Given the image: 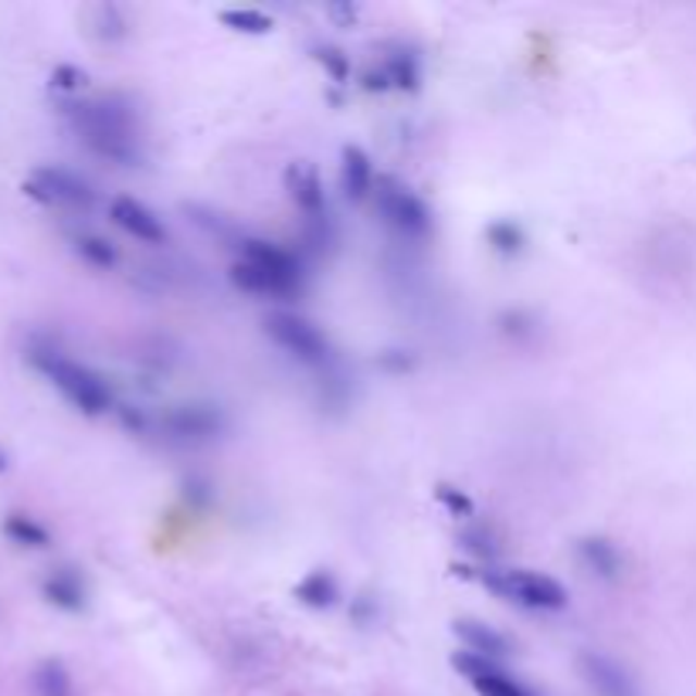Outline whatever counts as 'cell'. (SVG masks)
<instances>
[{
  "label": "cell",
  "mask_w": 696,
  "mask_h": 696,
  "mask_svg": "<svg viewBox=\"0 0 696 696\" xmlns=\"http://www.w3.org/2000/svg\"><path fill=\"white\" fill-rule=\"evenodd\" d=\"M62 116L82 139V147L96 153L99 160L136 166L144 163V144H139V126L133 116V105L120 96L99 99H65Z\"/></svg>",
  "instance_id": "obj_1"
},
{
  "label": "cell",
  "mask_w": 696,
  "mask_h": 696,
  "mask_svg": "<svg viewBox=\"0 0 696 696\" xmlns=\"http://www.w3.org/2000/svg\"><path fill=\"white\" fill-rule=\"evenodd\" d=\"M27 360H32L35 371H41L51 381L54 391H59L78 414L102 418L116 408V395H113V387H109V381L99 371L65 357L62 350L41 344V347H32Z\"/></svg>",
  "instance_id": "obj_2"
},
{
  "label": "cell",
  "mask_w": 696,
  "mask_h": 696,
  "mask_svg": "<svg viewBox=\"0 0 696 696\" xmlns=\"http://www.w3.org/2000/svg\"><path fill=\"white\" fill-rule=\"evenodd\" d=\"M462 577L480 581L483 588H489L496 598H504L510 605H520L526 611H564L571 595L557 577L531 571V568H452Z\"/></svg>",
  "instance_id": "obj_3"
},
{
  "label": "cell",
  "mask_w": 696,
  "mask_h": 696,
  "mask_svg": "<svg viewBox=\"0 0 696 696\" xmlns=\"http://www.w3.org/2000/svg\"><path fill=\"white\" fill-rule=\"evenodd\" d=\"M374 208L377 214L384 217L387 228H395L401 238L408 241H425L432 235V208L418 198V194L405 184H398L395 177H377V187H374Z\"/></svg>",
  "instance_id": "obj_4"
},
{
  "label": "cell",
  "mask_w": 696,
  "mask_h": 696,
  "mask_svg": "<svg viewBox=\"0 0 696 696\" xmlns=\"http://www.w3.org/2000/svg\"><path fill=\"white\" fill-rule=\"evenodd\" d=\"M265 333H269V340L278 347V350H286L289 357H296L299 364L306 368H326L330 364V340H326V333L313 323V320H306L299 313H289V310H275L265 316Z\"/></svg>",
  "instance_id": "obj_5"
},
{
  "label": "cell",
  "mask_w": 696,
  "mask_h": 696,
  "mask_svg": "<svg viewBox=\"0 0 696 696\" xmlns=\"http://www.w3.org/2000/svg\"><path fill=\"white\" fill-rule=\"evenodd\" d=\"M21 190L41 208H65V211H89L96 208V190L65 166H35Z\"/></svg>",
  "instance_id": "obj_6"
},
{
  "label": "cell",
  "mask_w": 696,
  "mask_h": 696,
  "mask_svg": "<svg viewBox=\"0 0 696 696\" xmlns=\"http://www.w3.org/2000/svg\"><path fill=\"white\" fill-rule=\"evenodd\" d=\"M289 201L296 204V211L306 217V225L313 228V241L323 245V235L330 228V208H326V190H323V177L313 163L306 160H293L283 174Z\"/></svg>",
  "instance_id": "obj_7"
},
{
  "label": "cell",
  "mask_w": 696,
  "mask_h": 696,
  "mask_svg": "<svg viewBox=\"0 0 696 696\" xmlns=\"http://www.w3.org/2000/svg\"><path fill=\"white\" fill-rule=\"evenodd\" d=\"M452 670L459 676H465V683L476 689L480 696H540L534 686H526L523 680H517L513 673H507L499 662L483 659V656H472L465 649L452 656Z\"/></svg>",
  "instance_id": "obj_8"
},
{
  "label": "cell",
  "mask_w": 696,
  "mask_h": 696,
  "mask_svg": "<svg viewBox=\"0 0 696 696\" xmlns=\"http://www.w3.org/2000/svg\"><path fill=\"white\" fill-rule=\"evenodd\" d=\"M225 411L217 405H177L160 418V428L181 442H208L225 432Z\"/></svg>",
  "instance_id": "obj_9"
},
{
  "label": "cell",
  "mask_w": 696,
  "mask_h": 696,
  "mask_svg": "<svg viewBox=\"0 0 696 696\" xmlns=\"http://www.w3.org/2000/svg\"><path fill=\"white\" fill-rule=\"evenodd\" d=\"M577 673L595 696H643L625 666L605 652H581Z\"/></svg>",
  "instance_id": "obj_10"
},
{
  "label": "cell",
  "mask_w": 696,
  "mask_h": 696,
  "mask_svg": "<svg viewBox=\"0 0 696 696\" xmlns=\"http://www.w3.org/2000/svg\"><path fill=\"white\" fill-rule=\"evenodd\" d=\"M228 278L235 289H241L248 296H262V299H289V296H299L306 286V278H299V275L269 272L262 265L241 262V259L228 269Z\"/></svg>",
  "instance_id": "obj_11"
},
{
  "label": "cell",
  "mask_w": 696,
  "mask_h": 696,
  "mask_svg": "<svg viewBox=\"0 0 696 696\" xmlns=\"http://www.w3.org/2000/svg\"><path fill=\"white\" fill-rule=\"evenodd\" d=\"M109 221L126 232L129 238L144 241V245H163L166 241V225L160 221V214L153 208H147L144 201L129 198V194H120V198L109 201Z\"/></svg>",
  "instance_id": "obj_12"
},
{
  "label": "cell",
  "mask_w": 696,
  "mask_h": 696,
  "mask_svg": "<svg viewBox=\"0 0 696 696\" xmlns=\"http://www.w3.org/2000/svg\"><path fill=\"white\" fill-rule=\"evenodd\" d=\"M377 187V174H374V160L364 147L347 144L340 153V190L350 204H364L374 198Z\"/></svg>",
  "instance_id": "obj_13"
},
{
  "label": "cell",
  "mask_w": 696,
  "mask_h": 696,
  "mask_svg": "<svg viewBox=\"0 0 696 696\" xmlns=\"http://www.w3.org/2000/svg\"><path fill=\"white\" fill-rule=\"evenodd\" d=\"M452 635L462 643L465 652L472 656H483V659H507L513 652V643H510V635H504L496 625L489 622H480V619H456L452 622Z\"/></svg>",
  "instance_id": "obj_14"
},
{
  "label": "cell",
  "mask_w": 696,
  "mask_h": 696,
  "mask_svg": "<svg viewBox=\"0 0 696 696\" xmlns=\"http://www.w3.org/2000/svg\"><path fill=\"white\" fill-rule=\"evenodd\" d=\"M41 598L51 608L69 611V616H78V611H86V605H89V588H86V581H82V574L75 568H54L41 581Z\"/></svg>",
  "instance_id": "obj_15"
},
{
  "label": "cell",
  "mask_w": 696,
  "mask_h": 696,
  "mask_svg": "<svg viewBox=\"0 0 696 696\" xmlns=\"http://www.w3.org/2000/svg\"><path fill=\"white\" fill-rule=\"evenodd\" d=\"M574 557H577V564L588 571L592 577H598V581H619L622 568H625L619 547L611 544L608 537H601V534L581 537L574 544Z\"/></svg>",
  "instance_id": "obj_16"
},
{
  "label": "cell",
  "mask_w": 696,
  "mask_h": 696,
  "mask_svg": "<svg viewBox=\"0 0 696 696\" xmlns=\"http://www.w3.org/2000/svg\"><path fill=\"white\" fill-rule=\"evenodd\" d=\"M238 252H241V262L262 265V269H269V272H283V275H299V278H306L302 259H299L296 252H289L286 245H278V241L245 235V238L238 241Z\"/></svg>",
  "instance_id": "obj_17"
},
{
  "label": "cell",
  "mask_w": 696,
  "mask_h": 696,
  "mask_svg": "<svg viewBox=\"0 0 696 696\" xmlns=\"http://www.w3.org/2000/svg\"><path fill=\"white\" fill-rule=\"evenodd\" d=\"M293 598L299 605H306V608H313V611H326V608H333V605L340 601V584H337V577H333L330 571L316 568V571L302 574L296 581Z\"/></svg>",
  "instance_id": "obj_18"
},
{
  "label": "cell",
  "mask_w": 696,
  "mask_h": 696,
  "mask_svg": "<svg viewBox=\"0 0 696 696\" xmlns=\"http://www.w3.org/2000/svg\"><path fill=\"white\" fill-rule=\"evenodd\" d=\"M377 72L384 75L387 92H418L422 86V69H418V59L408 51H398L391 59H384V65H377Z\"/></svg>",
  "instance_id": "obj_19"
},
{
  "label": "cell",
  "mask_w": 696,
  "mask_h": 696,
  "mask_svg": "<svg viewBox=\"0 0 696 696\" xmlns=\"http://www.w3.org/2000/svg\"><path fill=\"white\" fill-rule=\"evenodd\" d=\"M0 531H4V537L17 547H27V550H45L51 547V534L48 526L38 523L35 517L27 513H8L4 523H0Z\"/></svg>",
  "instance_id": "obj_20"
},
{
  "label": "cell",
  "mask_w": 696,
  "mask_h": 696,
  "mask_svg": "<svg viewBox=\"0 0 696 696\" xmlns=\"http://www.w3.org/2000/svg\"><path fill=\"white\" fill-rule=\"evenodd\" d=\"M32 689H35V696H75L69 666L62 659L38 662V670L32 676Z\"/></svg>",
  "instance_id": "obj_21"
},
{
  "label": "cell",
  "mask_w": 696,
  "mask_h": 696,
  "mask_svg": "<svg viewBox=\"0 0 696 696\" xmlns=\"http://www.w3.org/2000/svg\"><path fill=\"white\" fill-rule=\"evenodd\" d=\"M72 248H75V256L86 265H92V269H113L120 262L116 245L109 238H102V235H92V232L72 235Z\"/></svg>",
  "instance_id": "obj_22"
},
{
  "label": "cell",
  "mask_w": 696,
  "mask_h": 696,
  "mask_svg": "<svg viewBox=\"0 0 696 696\" xmlns=\"http://www.w3.org/2000/svg\"><path fill=\"white\" fill-rule=\"evenodd\" d=\"M486 241H489V248L496 256L517 259V256H523V248H526V232L510 217H496V221H489V225H486Z\"/></svg>",
  "instance_id": "obj_23"
},
{
  "label": "cell",
  "mask_w": 696,
  "mask_h": 696,
  "mask_svg": "<svg viewBox=\"0 0 696 696\" xmlns=\"http://www.w3.org/2000/svg\"><path fill=\"white\" fill-rule=\"evenodd\" d=\"M217 17H221V24H225V27H232V32L256 35V38L269 35L272 27H275V21L265 11H259V8H225Z\"/></svg>",
  "instance_id": "obj_24"
},
{
  "label": "cell",
  "mask_w": 696,
  "mask_h": 696,
  "mask_svg": "<svg viewBox=\"0 0 696 696\" xmlns=\"http://www.w3.org/2000/svg\"><path fill=\"white\" fill-rule=\"evenodd\" d=\"M435 499H438V507L449 513V517H456V520H472V517H476V504H472V496L465 489L452 486V483H438L435 486Z\"/></svg>",
  "instance_id": "obj_25"
},
{
  "label": "cell",
  "mask_w": 696,
  "mask_h": 696,
  "mask_svg": "<svg viewBox=\"0 0 696 696\" xmlns=\"http://www.w3.org/2000/svg\"><path fill=\"white\" fill-rule=\"evenodd\" d=\"M462 547L476 557V561H483V568H493L496 561V554H499V544L493 537L489 526H469V531H462Z\"/></svg>",
  "instance_id": "obj_26"
},
{
  "label": "cell",
  "mask_w": 696,
  "mask_h": 696,
  "mask_svg": "<svg viewBox=\"0 0 696 696\" xmlns=\"http://www.w3.org/2000/svg\"><path fill=\"white\" fill-rule=\"evenodd\" d=\"M48 86L54 89V92H62L65 99H75L82 89L89 86V72L86 69H78V65H54L51 69V75H48Z\"/></svg>",
  "instance_id": "obj_27"
},
{
  "label": "cell",
  "mask_w": 696,
  "mask_h": 696,
  "mask_svg": "<svg viewBox=\"0 0 696 696\" xmlns=\"http://www.w3.org/2000/svg\"><path fill=\"white\" fill-rule=\"evenodd\" d=\"M129 24H126V14L116 8V4H102L96 8V35L105 38V41H120L126 38Z\"/></svg>",
  "instance_id": "obj_28"
},
{
  "label": "cell",
  "mask_w": 696,
  "mask_h": 696,
  "mask_svg": "<svg viewBox=\"0 0 696 696\" xmlns=\"http://www.w3.org/2000/svg\"><path fill=\"white\" fill-rule=\"evenodd\" d=\"M316 62L323 65V72L337 82V86H344V82H350V59L340 51V48H333V45H320L316 51Z\"/></svg>",
  "instance_id": "obj_29"
},
{
  "label": "cell",
  "mask_w": 696,
  "mask_h": 696,
  "mask_svg": "<svg viewBox=\"0 0 696 696\" xmlns=\"http://www.w3.org/2000/svg\"><path fill=\"white\" fill-rule=\"evenodd\" d=\"M184 499H187V504H194V507H208L211 504V483L201 480V476H190L184 483Z\"/></svg>",
  "instance_id": "obj_30"
},
{
  "label": "cell",
  "mask_w": 696,
  "mask_h": 696,
  "mask_svg": "<svg viewBox=\"0 0 696 696\" xmlns=\"http://www.w3.org/2000/svg\"><path fill=\"white\" fill-rule=\"evenodd\" d=\"M504 330L517 333V337H526V333H534V320L526 316V313H507L504 316Z\"/></svg>",
  "instance_id": "obj_31"
},
{
  "label": "cell",
  "mask_w": 696,
  "mask_h": 696,
  "mask_svg": "<svg viewBox=\"0 0 696 696\" xmlns=\"http://www.w3.org/2000/svg\"><path fill=\"white\" fill-rule=\"evenodd\" d=\"M357 14H360V11H357L353 4H340V8H330V17H333V21H337L340 27H350V24L357 21Z\"/></svg>",
  "instance_id": "obj_32"
},
{
  "label": "cell",
  "mask_w": 696,
  "mask_h": 696,
  "mask_svg": "<svg viewBox=\"0 0 696 696\" xmlns=\"http://www.w3.org/2000/svg\"><path fill=\"white\" fill-rule=\"evenodd\" d=\"M8 469H11V459H8L4 449H0V472H8Z\"/></svg>",
  "instance_id": "obj_33"
}]
</instances>
